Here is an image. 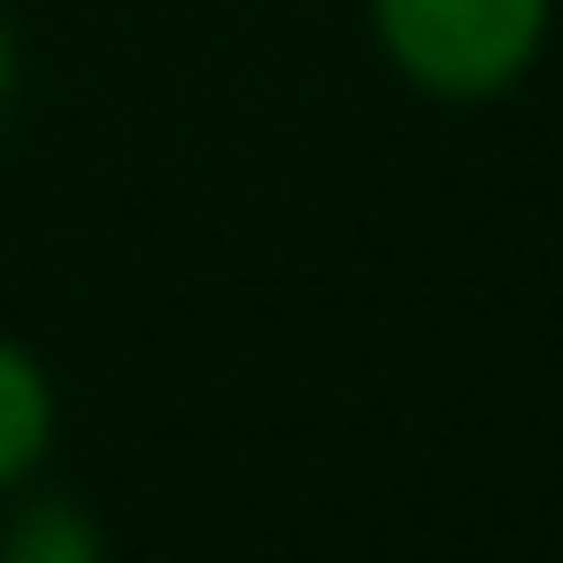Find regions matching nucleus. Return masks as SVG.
I'll return each instance as SVG.
<instances>
[{"label": "nucleus", "mask_w": 563, "mask_h": 563, "mask_svg": "<svg viewBox=\"0 0 563 563\" xmlns=\"http://www.w3.org/2000/svg\"><path fill=\"white\" fill-rule=\"evenodd\" d=\"M363 16L401 86L448 109H478L532 78L555 0H363Z\"/></svg>", "instance_id": "obj_1"}, {"label": "nucleus", "mask_w": 563, "mask_h": 563, "mask_svg": "<svg viewBox=\"0 0 563 563\" xmlns=\"http://www.w3.org/2000/svg\"><path fill=\"white\" fill-rule=\"evenodd\" d=\"M55 448V378L47 363L0 332V494H16Z\"/></svg>", "instance_id": "obj_2"}, {"label": "nucleus", "mask_w": 563, "mask_h": 563, "mask_svg": "<svg viewBox=\"0 0 563 563\" xmlns=\"http://www.w3.org/2000/svg\"><path fill=\"white\" fill-rule=\"evenodd\" d=\"M0 563H109V548L78 501L40 494V501H16L0 517Z\"/></svg>", "instance_id": "obj_3"}, {"label": "nucleus", "mask_w": 563, "mask_h": 563, "mask_svg": "<svg viewBox=\"0 0 563 563\" xmlns=\"http://www.w3.org/2000/svg\"><path fill=\"white\" fill-rule=\"evenodd\" d=\"M9 93H16V32L0 16V109H9Z\"/></svg>", "instance_id": "obj_4"}]
</instances>
